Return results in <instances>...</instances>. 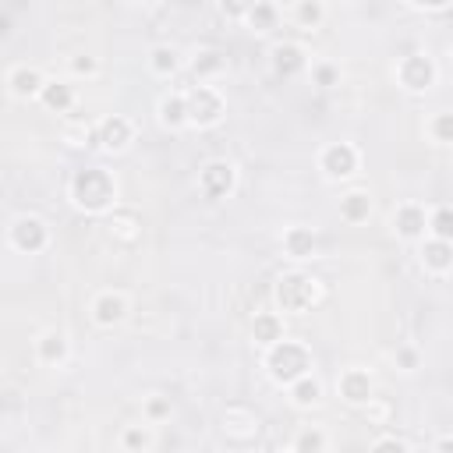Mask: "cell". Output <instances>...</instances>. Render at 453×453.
Returning a JSON list of instances; mask_svg holds the SVG:
<instances>
[{
    "mask_svg": "<svg viewBox=\"0 0 453 453\" xmlns=\"http://www.w3.org/2000/svg\"><path fill=\"white\" fill-rule=\"evenodd\" d=\"M248 7H251V0H216L219 18H223V21H230V25H241V21H244V14H248Z\"/></svg>",
    "mask_w": 453,
    "mask_h": 453,
    "instance_id": "obj_40",
    "label": "cell"
},
{
    "mask_svg": "<svg viewBox=\"0 0 453 453\" xmlns=\"http://www.w3.org/2000/svg\"><path fill=\"white\" fill-rule=\"evenodd\" d=\"M283 389H287V400H290L294 411H315L326 400V382L319 379V372H304L301 379H294Z\"/></svg>",
    "mask_w": 453,
    "mask_h": 453,
    "instance_id": "obj_24",
    "label": "cell"
},
{
    "mask_svg": "<svg viewBox=\"0 0 453 453\" xmlns=\"http://www.w3.org/2000/svg\"><path fill=\"white\" fill-rule=\"evenodd\" d=\"M265 60H269V71H273L280 81H294V78L308 74V64H311L308 46L297 42V39H276V42L269 46Z\"/></svg>",
    "mask_w": 453,
    "mask_h": 453,
    "instance_id": "obj_12",
    "label": "cell"
},
{
    "mask_svg": "<svg viewBox=\"0 0 453 453\" xmlns=\"http://www.w3.org/2000/svg\"><path fill=\"white\" fill-rule=\"evenodd\" d=\"M418 365H421V354H418L414 343H396V347H393V372H400V375H414Z\"/></svg>",
    "mask_w": 453,
    "mask_h": 453,
    "instance_id": "obj_39",
    "label": "cell"
},
{
    "mask_svg": "<svg viewBox=\"0 0 453 453\" xmlns=\"http://www.w3.org/2000/svg\"><path fill=\"white\" fill-rule=\"evenodd\" d=\"M184 71L191 74V81L212 85V81H219V78L230 71V57H226V50H219V46H198V50H191V53L184 57Z\"/></svg>",
    "mask_w": 453,
    "mask_h": 453,
    "instance_id": "obj_16",
    "label": "cell"
},
{
    "mask_svg": "<svg viewBox=\"0 0 453 453\" xmlns=\"http://www.w3.org/2000/svg\"><path fill=\"white\" fill-rule=\"evenodd\" d=\"M418 265L425 276L432 280H446L449 269H453V241H442V237H421L418 241Z\"/></svg>",
    "mask_w": 453,
    "mask_h": 453,
    "instance_id": "obj_18",
    "label": "cell"
},
{
    "mask_svg": "<svg viewBox=\"0 0 453 453\" xmlns=\"http://www.w3.org/2000/svg\"><path fill=\"white\" fill-rule=\"evenodd\" d=\"M170 414H173V400H170L166 393H149V396H142V421L163 425V421H170Z\"/></svg>",
    "mask_w": 453,
    "mask_h": 453,
    "instance_id": "obj_35",
    "label": "cell"
},
{
    "mask_svg": "<svg viewBox=\"0 0 453 453\" xmlns=\"http://www.w3.org/2000/svg\"><path fill=\"white\" fill-rule=\"evenodd\" d=\"M241 184V170L234 159L226 156H212L198 166V177H195V188L205 202H226Z\"/></svg>",
    "mask_w": 453,
    "mask_h": 453,
    "instance_id": "obj_8",
    "label": "cell"
},
{
    "mask_svg": "<svg viewBox=\"0 0 453 453\" xmlns=\"http://www.w3.org/2000/svg\"><path fill=\"white\" fill-rule=\"evenodd\" d=\"M35 103H39L46 113H53V117H67V113L78 106V92H74V85H71L67 78H46Z\"/></svg>",
    "mask_w": 453,
    "mask_h": 453,
    "instance_id": "obj_21",
    "label": "cell"
},
{
    "mask_svg": "<svg viewBox=\"0 0 453 453\" xmlns=\"http://www.w3.org/2000/svg\"><path fill=\"white\" fill-rule=\"evenodd\" d=\"M156 124L170 134L184 131L188 127V99H184V88H166L159 99H156Z\"/></svg>",
    "mask_w": 453,
    "mask_h": 453,
    "instance_id": "obj_22",
    "label": "cell"
},
{
    "mask_svg": "<svg viewBox=\"0 0 453 453\" xmlns=\"http://www.w3.org/2000/svg\"><path fill=\"white\" fill-rule=\"evenodd\" d=\"M32 354L42 368H64L71 361V336L60 326H46L35 340H32Z\"/></svg>",
    "mask_w": 453,
    "mask_h": 453,
    "instance_id": "obj_17",
    "label": "cell"
},
{
    "mask_svg": "<svg viewBox=\"0 0 453 453\" xmlns=\"http://www.w3.org/2000/svg\"><path fill=\"white\" fill-rule=\"evenodd\" d=\"M403 4L414 7V0H403ZM446 7H449V0H421V11H425V14H442Z\"/></svg>",
    "mask_w": 453,
    "mask_h": 453,
    "instance_id": "obj_42",
    "label": "cell"
},
{
    "mask_svg": "<svg viewBox=\"0 0 453 453\" xmlns=\"http://www.w3.org/2000/svg\"><path fill=\"white\" fill-rule=\"evenodd\" d=\"M315 170L326 184H350L361 173V149L354 142H326L315 156Z\"/></svg>",
    "mask_w": 453,
    "mask_h": 453,
    "instance_id": "obj_6",
    "label": "cell"
},
{
    "mask_svg": "<svg viewBox=\"0 0 453 453\" xmlns=\"http://www.w3.org/2000/svg\"><path fill=\"white\" fill-rule=\"evenodd\" d=\"M134 7H149V4H156V0H131Z\"/></svg>",
    "mask_w": 453,
    "mask_h": 453,
    "instance_id": "obj_45",
    "label": "cell"
},
{
    "mask_svg": "<svg viewBox=\"0 0 453 453\" xmlns=\"http://www.w3.org/2000/svg\"><path fill=\"white\" fill-rule=\"evenodd\" d=\"M425 138L439 149L453 145V113L449 110H435L432 117H425Z\"/></svg>",
    "mask_w": 453,
    "mask_h": 453,
    "instance_id": "obj_31",
    "label": "cell"
},
{
    "mask_svg": "<svg viewBox=\"0 0 453 453\" xmlns=\"http://www.w3.org/2000/svg\"><path fill=\"white\" fill-rule=\"evenodd\" d=\"M308 74H311V85L322 88V92H329V88L340 85V64H333V60H315V64H308Z\"/></svg>",
    "mask_w": 453,
    "mask_h": 453,
    "instance_id": "obj_38",
    "label": "cell"
},
{
    "mask_svg": "<svg viewBox=\"0 0 453 453\" xmlns=\"http://www.w3.org/2000/svg\"><path fill=\"white\" fill-rule=\"evenodd\" d=\"M280 21H283V11H280L276 0H251V7H248V14H244L241 25L251 35H273L280 28Z\"/></svg>",
    "mask_w": 453,
    "mask_h": 453,
    "instance_id": "obj_26",
    "label": "cell"
},
{
    "mask_svg": "<svg viewBox=\"0 0 453 453\" xmlns=\"http://www.w3.org/2000/svg\"><path fill=\"white\" fill-rule=\"evenodd\" d=\"M389 234L400 244H418L428 234V205L418 198H403L389 212Z\"/></svg>",
    "mask_w": 453,
    "mask_h": 453,
    "instance_id": "obj_11",
    "label": "cell"
},
{
    "mask_svg": "<svg viewBox=\"0 0 453 453\" xmlns=\"http://www.w3.org/2000/svg\"><path fill=\"white\" fill-rule=\"evenodd\" d=\"M103 223V237L113 244V248H120V251H134L138 244H142V237H145V223H142V212H134V209H127V205H113L110 212H103L99 216Z\"/></svg>",
    "mask_w": 453,
    "mask_h": 453,
    "instance_id": "obj_10",
    "label": "cell"
},
{
    "mask_svg": "<svg viewBox=\"0 0 453 453\" xmlns=\"http://www.w3.org/2000/svg\"><path fill=\"white\" fill-rule=\"evenodd\" d=\"M372 393H375V379H372L368 368L350 365V368H343V372L336 375V396H340L347 407H361Z\"/></svg>",
    "mask_w": 453,
    "mask_h": 453,
    "instance_id": "obj_20",
    "label": "cell"
},
{
    "mask_svg": "<svg viewBox=\"0 0 453 453\" xmlns=\"http://www.w3.org/2000/svg\"><path fill=\"white\" fill-rule=\"evenodd\" d=\"M262 414L251 407V403H241V400H234V403H226L223 411H219V435H223V442L226 446H241V449H248V446H255L258 439H262Z\"/></svg>",
    "mask_w": 453,
    "mask_h": 453,
    "instance_id": "obj_7",
    "label": "cell"
},
{
    "mask_svg": "<svg viewBox=\"0 0 453 453\" xmlns=\"http://www.w3.org/2000/svg\"><path fill=\"white\" fill-rule=\"evenodd\" d=\"M134 145V120L124 113H106L96 120V149L103 156H124Z\"/></svg>",
    "mask_w": 453,
    "mask_h": 453,
    "instance_id": "obj_14",
    "label": "cell"
},
{
    "mask_svg": "<svg viewBox=\"0 0 453 453\" xmlns=\"http://www.w3.org/2000/svg\"><path fill=\"white\" fill-rule=\"evenodd\" d=\"M280 251H283V258L294 262V265L315 262L319 251H322L319 230L308 226V223H290V226H283V234H280Z\"/></svg>",
    "mask_w": 453,
    "mask_h": 453,
    "instance_id": "obj_15",
    "label": "cell"
},
{
    "mask_svg": "<svg viewBox=\"0 0 453 453\" xmlns=\"http://www.w3.org/2000/svg\"><path fill=\"white\" fill-rule=\"evenodd\" d=\"M53 241L50 223L39 212H18L7 223V248L18 255H42Z\"/></svg>",
    "mask_w": 453,
    "mask_h": 453,
    "instance_id": "obj_9",
    "label": "cell"
},
{
    "mask_svg": "<svg viewBox=\"0 0 453 453\" xmlns=\"http://www.w3.org/2000/svg\"><path fill=\"white\" fill-rule=\"evenodd\" d=\"M99 71H103V64H99V57L88 53V50H78V53L67 57V74H71L74 81H92V78H99Z\"/></svg>",
    "mask_w": 453,
    "mask_h": 453,
    "instance_id": "obj_34",
    "label": "cell"
},
{
    "mask_svg": "<svg viewBox=\"0 0 453 453\" xmlns=\"http://www.w3.org/2000/svg\"><path fill=\"white\" fill-rule=\"evenodd\" d=\"M145 67H149L152 78L173 81V78L184 71V53H180L173 42H156V46H149V53H145Z\"/></svg>",
    "mask_w": 453,
    "mask_h": 453,
    "instance_id": "obj_23",
    "label": "cell"
},
{
    "mask_svg": "<svg viewBox=\"0 0 453 453\" xmlns=\"http://www.w3.org/2000/svg\"><path fill=\"white\" fill-rule=\"evenodd\" d=\"M428 237H442L453 241V209L446 202L428 205Z\"/></svg>",
    "mask_w": 453,
    "mask_h": 453,
    "instance_id": "obj_36",
    "label": "cell"
},
{
    "mask_svg": "<svg viewBox=\"0 0 453 453\" xmlns=\"http://www.w3.org/2000/svg\"><path fill=\"white\" fill-rule=\"evenodd\" d=\"M372 209H375V198H372L368 188H347V191L336 198V212H340V219L350 223V226L368 223V219H372Z\"/></svg>",
    "mask_w": 453,
    "mask_h": 453,
    "instance_id": "obj_25",
    "label": "cell"
},
{
    "mask_svg": "<svg viewBox=\"0 0 453 453\" xmlns=\"http://www.w3.org/2000/svg\"><path fill=\"white\" fill-rule=\"evenodd\" d=\"M357 411H361V414H365V421H368V425H375V428H389V425H393V414H396L393 400H389V396H375V393H372Z\"/></svg>",
    "mask_w": 453,
    "mask_h": 453,
    "instance_id": "obj_32",
    "label": "cell"
},
{
    "mask_svg": "<svg viewBox=\"0 0 453 453\" xmlns=\"http://www.w3.org/2000/svg\"><path fill=\"white\" fill-rule=\"evenodd\" d=\"M0 35H11V18L7 14H0Z\"/></svg>",
    "mask_w": 453,
    "mask_h": 453,
    "instance_id": "obj_44",
    "label": "cell"
},
{
    "mask_svg": "<svg viewBox=\"0 0 453 453\" xmlns=\"http://www.w3.org/2000/svg\"><path fill=\"white\" fill-rule=\"evenodd\" d=\"M117 198H120V184H117L113 170H106V166H99V163L78 166V170L71 173V180H67V202H71L78 212H85V216H103V212H110V209L117 205Z\"/></svg>",
    "mask_w": 453,
    "mask_h": 453,
    "instance_id": "obj_1",
    "label": "cell"
},
{
    "mask_svg": "<svg viewBox=\"0 0 453 453\" xmlns=\"http://www.w3.org/2000/svg\"><path fill=\"white\" fill-rule=\"evenodd\" d=\"M127 315H131V297L117 287H103L88 301V319L96 329H117L127 322Z\"/></svg>",
    "mask_w": 453,
    "mask_h": 453,
    "instance_id": "obj_13",
    "label": "cell"
},
{
    "mask_svg": "<svg viewBox=\"0 0 453 453\" xmlns=\"http://www.w3.org/2000/svg\"><path fill=\"white\" fill-rule=\"evenodd\" d=\"M25 393L18 386H0V421H18L25 414Z\"/></svg>",
    "mask_w": 453,
    "mask_h": 453,
    "instance_id": "obj_37",
    "label": "cell"
},
{
    "mask_svg": "<svg viewBox=\"0 0 453 453\" xmlns=\"http://www.w3.org/2000/svg\"><path fill=\"white\" fill-rule=\"evenodd\" d=\"M322 301H326V283L315 273L301 269V265L283 269L273 280V304H276L280 315H308Z\"/></svg>",
    "mask_w": 453,
    "mask_h": 453,
    "instance_id": "obj_2",
    "label": "cell"
},
{
    "mask_svg": "<svg viewBox=\"0 0 453 453\" xmlns=\"http://www.w3.org/2000/svg\"><path fill=\"white\" fill-rule=\"evenodd\" d=\"M117 446H120L124 453H149V449L156 446V425H149V421H131V425H124V428L117 432Z\"/></svg>",
    "mask_w": 453,
    "mask_h": 453,
    "instance_id": "obj_29",
    "label": "cell"
},
{
    "mask_svg": "<svg viewBox=\"0 0 453 453\" xmlns=\"http://www.w3.org/2000/svg\"><path fill=\"white\" fill-rule=\"evenodd\" d=\"M393 81L407 92V96H428L439 81V64L432 53L425 50H411L393 64Z\"/></svg>",
    "mask_w": 453,
    "mask_h": 453,
    "instance_id": "obj_4",
    "label": "cell"
},
{
    "mask_svg": "<svg viewBox=\"0 0 453 453\" xmlns=\"http://www.w3.org/2000/svg\"><path fill=\"white\" fill-rule=\"evenodd\" d=\"M188 99V127L195 131H212L226 120V96L216 85H202L195 81L191 88H184Z\"/></svg>",
    "mask_w": 453,
    "mask_h": 453,
    "instance_id": "obj_5",
    "label": "cell"
},
{
    "mask_svg": "<svg viewBox=\"0 0 453 453\" xmlns=\"http://www.w3.org/2000/svg\"><path fill=\"white\" fill-rule=\"evenodd\" d=\"M42 81H46V74H42V67H35V64H11L7 74H4V88H7V96L18 99V103H35Z\"/></svg>",
    "mask_w": 453,
    "mask_h": 453,
    "instance_id": "obj_19",
    "label": "cell"
},
{
    "mask_svg": "<svg viewBox=\"0 0 453 453\" xmlns=\"http://www.w3.org/2000/svg\"><path fill=\"white\" fill-rule=\"evenodd\" d=\"M262 368L269 375L273 386H290L294 379H301L304 372H315V354L304 340L297 336H280L276 343L262 347Z\"/></svg>",
    "mask_w": 453,
    "mask_h": 453,
    "instance_id": "obj_3",
    "label": "cell"
},
{
    "mask_svg": "<svg viewBox=\"0 0 453 453\" xmlns=\"http://www.w3.org/2000/svg\"><path fill=\"white\" fill-rule=\"evenodd\" d=\"M435 449H453V435H439L435 439Z\"/></svg>",
    "mask_w": 453,
    "mask_h": 453,
    "instance_id": "obj_43",
    "label": "cell"
},
{
    "mask_svg": "<svg viewBox=\"0 0 453 453\" xmlns=\"http://www.w3.org/2000/svg\"><path fill=\"white\" fill-rule=\"evenodd\" d=\"M280 336H287V326H283L280 311H255L251 315V343L255 347H269Z\"/></svg>",
    "mask_w": 453,
    "mask_h": 453,
    "instance_id": "obj_30",
    "label": "cell"
},
{
    "mask_svg": "<svg viewBox=\"0 0 453 453\" xmlns=\"http://www.w3.org/2000/svg\"><path fill=\"white\" fill-rule=\"evenodd\" d=\"M372 449H396V453H411L414 449V442L407 439V435H396V432H386V435H379V439H372Z\"/></svg>",
    "mask_w": 453,
    "mask_h": 453,
    "instance_id": "obj_41",
    "label": "cell"
},
{
    "mask_svg": "<svg viewBox=\"0 0 453 453\" xmlns=\"http://www.w3.org/2000/svg\"><path fill=\"white\" fill-rule=\"evenodd\" d=\"M60 142H64V149H71V152H88V149H96V120L64 117V124H60Z\"/></svg>",
    "mask_w": 453,
    "mask_h": 453,
    "instance_id": "obj_28",
    "label": "cell"
},
{
    "mask_svg": "<svg viewBox=\"0 0 453 453\" xmlns=\"http://www.w3.org/2000/svg\"><path fill=\"white\" fill-rule=\"evenodd\" d=\"M290 449L294 453H322V449H329V435L319 425H301L297 435L290 439Z\"/></svg>",
    "mask_w": 453,
    "mask_h": 453,
    "instance_id": "obj_33",
    "label": "cell"
},
{
    "mask_svg": "<svg viewBox=\"0 0 453 453\" xmlns=\"http://www.w3.org/2000/svg\"><path fill=\"white\" fill-rule=\"evenodd\" d=\"M326 18H329L326 0H290V7H287V21L301 32H319L326 25Z\"/></svg>",
    "mask_w": 453,
    "mask_h": 453,
    "instance_id": "obj_27",
    "label": "cell"
}]
</instances>
